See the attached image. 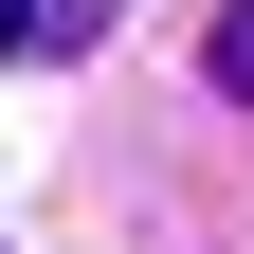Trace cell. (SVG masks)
<instances>
[{"instance_id":"cell-1","label":"cell","mask_w":254,"mask_h":254,"mask_svg":"<svg viewBox=\"0 0 254 254\" xmlns=\"http://www.w3.org/2000/svg\"><path fill=\"white\" fill-rule=\"evenodd\" d=\"M200 73H218V91L254 109V0H218V37H200Z\"/></svg>"},{"instance_id":"cell-2","label":"cell","mask_w":254,"mask_h":254,"mask_svg":"<svg viewBox=\"0 0 254 254\" xmlns=\"http://www.w3.org/2000/svg\"><path fill=\"white\" fill-rule=\"evenodd\" d=\"M37 37H55V0H0V55H37Z\"/></svg>"}]
</instances>
